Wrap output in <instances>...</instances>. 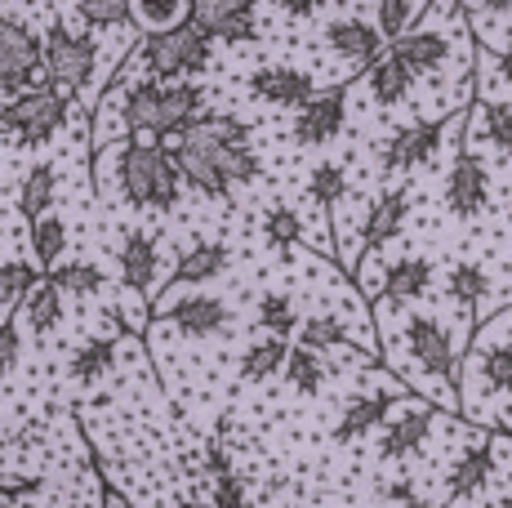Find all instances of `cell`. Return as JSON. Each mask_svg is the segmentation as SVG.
Wrapping results in <instances>:
<instances>
[{
  "mask_svg": "<svg viewBox=\"0 0 512 508\" xmlns=\"http://www.w3.org/2000/svg\"><path fill=\"white\" fill-rule=\"evenodd\" d=\"M161 317L170 321V326L179 330V335H187V339L228 335V326H232V308H228V299L205 295V290H192V295H179V290H170V299H165Z\"/></svg>",
  "mask_w": 512,
  "mask_h": 508,
  "instance_id": "obj_9",
  "label": "cell"
},
{
  "mask_svg": "<svg viewBox=\"0 0 512 508\" xmlns=\"http://www.w3.org/2000/svg\"><path fill=\"white\" fill-rule=\"evenodd\" d=\"M415 18H419L415 0H379V18H374V27H379V36L392 45L415 27Z\"/></svg>",
  "mask_w": 512,
  "mask_h": 508,
  "instance_id": "obj_39",
  "label": "cell"
},
{
  "mask_svg": "<svg viewBox=\"0 0 512 508\" xmlns=\"http://www.w3.org/2000/svg\"><path fill=\"white\" fill-rule=\"evenodd\" d=\"M392 406H397V393H361V397H352V402L343 406L339 424H334V442L348 446V442H357V437H366L374 424H383V419L392 415Z\"/></svg>",
  "mask_w": 512,
  "mask_h": 508,
  "instance_id": "obj_19",
  "label": "cell"
},
{
  "mask_svg": "<svg viewBox=\"0 0 512 508\" xmlns=\"http://www.w3.org/2000/svg\"><path fill=\"white\" fill-rule=\"evenodd\" d=\"M281 375H285V384H290L294 393L317 397L321 388H326V379H330V366H326V357H321V353L294 344L290 357H285V366H281Z\"/></svg>",
  "mask_w": 512,
  "mask_h": 508,
  "instance_id": "obj_26",
  "label": "cell"
},
{
  "mask_svg": "<svg viewBox=\"0 0 512 508\" xmlns=\"http://www.w3.org/2000/svg\"><path fill=\"white\" fill-rule=\"evenodd\" d=\"M477 9H486V14H508L512 9V0H472Z\"/></svg>",
  "mask_w": 512,
  "mask_h": 508,
  "instance_id": "obj_48",
  "label": "cell"
},
{
  "mask_svg": "<svg viewBox=\"0 0 512 508\" xmlns=\"http://www.w3.org/2000/svg\"><path fill=\"white\" fill-rule=\"evenodd\" d=\"M343 125H348V85H330L294 112V143L299 148H326L330 139L343 134Z\"/></svg>",
  "mask_w": 512,
  "mask_h": 508,
  "instance_id": "obj_10",
  "label": "cell"
},
{
  "mask_svg": "<svg viewBox=\"0 0 512 508\" xmlns=\"http://www.w3.org/2000/svg\"><path fill=\"white\" fill-rule=\"evenodd\" d=\"M112 366H116V335H94L72 353L67 375H72L76 384H98Z\"/></svg>",
  "mask_w": 512,
  "mask_h": 508,
  "instance_id": "obj_27",
  "label": "cell"
},
{
  "mask_svg": "<svg viewBox=\"0 0 512 508\" xmlns=\"http://www.w3.org/2000/svg\"><path fill=\"white\" fill-rule=\"evenodd\" d=\"M490 468H495V451H490L486 442L472 446V451H464V455H459V464L450 468V477H446V495H450V500H472V495H477L481 486H486Z\"/></svg>",
  "mask_w": 512,
  "mask_h": 508,
  "instance_id": "obj_24",
  "label": "cell"
},
{
  "mask_svg": "<svg viewBox=\"0 0 512 508\" xmlns=\"http://www.w3.org/2000/svg\"><path fill=\"white\" fill-rule=\"evenodd\" d=\"M134 58L147 67L152 81H192V76H201L205 67H210L214 41L192 23V18H187V23L170 27V32L143 36V45H139V54Z\"/></svg>",
  "mask_w": 512,
  "mask_h": 508,
  "instance_id": "obj_4",
  "label": "cell"
},
{
  "mask_svg": "<svg viewBox=\"0 0 512 508\" xmlns=\"http://www.w3.org/2000/svg\"><path fill=\"white\" fill-rule=\"evenodd\" d=\"M366 85H370V94H374V103H379V107H397V103H406L415 76H410V67L401 63L397 54L383 50L379 63L366 67Z\"/></svg>",
  "mask_w": 512,
  "mask_h": 508,
  "instance_id": "obj_23",
  "label": "cell"
},
{
  "mask_svg": "<svg viewBox=\"0 0 512 508\" xmlns=\"http://www.w3.org/2000/svg\"><path fill=\"white\" fill-rule=\"evenodd\" d=\"M495 67H499V76H504V81L512 85V45H508V50H499V58H495Z\"/></svg>",
  "mask_w": 512,
  "mask_h": 508,
  "instance_id": "obj_47",
  "label": "cell"
},
{
  "mask_svg": "<svg viewBox=\"0 0 512 508\" xmlns=\"http://www.w3.org/2000/svg\"><path fill=\"white\" fill-rule=\"evenodd\" d=\"M254 321H259L268 335H277V339H290L294 330H299V308H294V299L290 295H281V290H268V295L259 299V308H254Z\"/></svg>",
  "mask_w": 512,
  "mask_h": 508,
  "instance_id": "obj_34",
  "label": "cell"
},
{
  "mask_svg": "<svg viewBox=\"0 0 512 508\" xmlns=\"http://www.w3.org/2000/svg\"><path fill=\"white\" fill-rule=\"evenodd\" d=\"M250 94L268 107H294V112H299V107L317 94V81H312V72H303V67L263 63L259 72H250Z\"/></svg>",
  "mask_w": 512,
  "mask_h": 508,
  "instance_id": "obj_13",
  "label": "cell"
},
{
  "mask_svg": "<svg viewBox=\"0 0 512 508\" xmlns=\"http://www.w3.org/2000/svg\"><path fill=\"white\" fill-rule=\"evenodd\" d=\"M18 357H23V335H18V321L5 317L0 321V379L14 375Z\"/></svg>",
  "mask_w": 512,
  "mask_h": 508,
  "instance_id": "obj_43",
  "label": "cell"
},
{
  "mask_svg": "<svg viewBox=\"0 0 512 508\" xmlns=\"http://www.w3.org/2000/svg\"><path fill=\"white\" fill-rule=\"evenodd\" d=\"M81 18L90 27H121L130 23V0H81Z\"/></svg>",
  "mask_w": 512,
  "mask_h": 508,
  "instance_id": "obj_42",
  "label": "cell"
},
{
  "mask_svg": "<svg viewBox=\"0 0 512 508\" xmlns=\"http://www.w3.org/2000/svg\"><path fill=\"white\" fill-rule=\"evenodd\" d=\"M285 357H290V339H277V335L254 339L241 353V384H263V379H272L285 366Z\"/></svg>",
  "mask_w": 512,
  "mask_h": 508,
  "instance_id": "obj_28",
  "label": "cell"
},
{
  "mask_svg": "<svg viewBox=\"0 0 512 508\" xmlns=\"http://www.w3.org/2000/svg\"><path fill=\"white\" fill-rule=\"evenodd\" d=\"M121 192L134 210H161L170 214L183 197V174L174 165V156L165 143L156 139H125L121 148Z\"/></svg>",
  "mask_w": 512,
  "mask_h": 508,
  "instance_id": "obj_3",
  "label": "cell"
},
{
  "mask_svg": "<svg viewBox=\"0 0 512 508\" xmlns=\"http://www.w3.org/2000/svg\"><path fill=\"white\" fill-rule=\"evenodd\" d=\"M205 107V90L196 81H152L143 76L139 85H130L121 99L125 130L134 139L152 134V139H174L183 125H192Z\"/></svg>",
  "mask_w": 512,
  "mask_h": 508,
  "instance_id": "obj_2",
  "label": "cell"
},
{
  "mask_svg": "<svg viewBox=\"0 0 512 508\" xmlns=\"http://www.w3.org/2000/svg\"><path fill=\"white\" fill-rule=\"evenodd\" d=\"M428 290H432V263L423 254H406V259H397L383 272V299L388 304H410V299H423Z\"/></svg>",
  "mask_w": 512,
  "mask_h": 508,
  "instance_id": "obj_22",
  "label": "cell"
},
{
  "mask_svg": "<svg viewBox=\"0 0 512 508\" xmlns=\"http://www.w3.org/2000/svg\"><path fill=\"white\" fill-rule=\"evenodd\" d=\"M277 5H281L290 18H308V14H317L326 0H277Z\"/></svg>",
  "mask_w": 512,
  "mask_h": 508,
  "instance_id": "obj_46",
  "label": "cell"
},
{
  "mask_svg": "<svg viewBox=\"0 0 512 508\" xmlns=\"http://www.w3.org/2000/svg\"><path fill=\"white\" fill-rule=\"evenodd\" d=\"M294 335H299V348H312V353L352 344V330L343 326V317H334V312H312V317H303Z\"/></svg>",
  "mask_w": 512,
  "mask_h": 508,
  "instance_id": "obj_32",
  "label": "cell"
},
{
  "mask_svg": "<svg viewBox=\"0 0 512 508\" xmlns=\"http://www.w3.org/2000/svg\"><path fill=\"white\" fill-rule=\"evenodd\" d=\"M392 54L401 58V63L410 67V76H432V72H441L446 67V58H450V36L446 32H437V27H423V32H415L410 27L401 41H392L388 45Z\"/></svg>",
  "mask_w": 512,
  "mask_h": 508,
  "instance_id": "obj_17",
  "label": "cell"
},
{
  "mask_svg": "<svg viewBox=\"0 0 512 508\" xmlns=\"http://www.w3.org/2000/svg\"><path fill=\"white\" fill-rule=\"evenodd\" d=\"M250 125L232 112H201L170 143L183 183L210 201H228L236 188L259 179V156L250 148Z\"/></svg>",
  "mask_w": 512,
  "mask_h": 508,
  "instance_id": "obj_1",
  "label": "cell"
},
{
  "mask_svg": "<svg viewBox=\"0 0 512 508\" xmlns=\"http://www.w3.org/2000/svg\"><path fill=\"white\" fill-rule=\"evenodd\" d=\"M41 491V477H18V482H0V495L5 500H23V495Z\"/></svg>",
  "mask_w": 512,
  "mask_h": 508,
  "instance_id": "obj_45",
  "label": "cell"
},
{
  "mask_svg": "<svg viewBox=\"0 0 512 508\" xmlns=\"http://www.w3.org/2000/svg\"><path fill=\"white\" fill-rule=\"evenodd\" d=\"M63 250H67V223L58 219V214H41V219H32V254H36V268H41V272L58 268Z\"/></svg>",
  "mask_w": 512,
  "mask_h": 508,
  "instance_id": "obj_33",
  "label": "cell"
},
{
  "mask_svg": "<svg viewBox=\"0 0 512 508\" xmlns=\"http://www.w3.org/2000/svg\"><path fill=\"white\" fill-rule=\"evenodd\" d=\"M49 281L63 290V299H94L98 290L107 286L103 268H98V263H90V259L58 263V268H49Z\"/></svg>",
  "mask_w": 512,
  "mask_h": 508,
  "instance_id": "obj_31",
  "label": "cell"
},
{
  "mask_svg": "<svg viewBox=\"0 0 512 508\" xmlns=\"http://www.w3.org/2000/svg\"><path fill=\"white\" fill-rule=\"evenodd\" d=\"M481 121H486L490 148H495L499 156H512V103H486Z\"/></svg>",
  "mask_w": 512,
  "mask_h": 508,
  "instance_id": "obj_41",
  "label": "cell"
},
{
  "mask_svg": "<svg viewBox=\"0 0 512 508\" xmlns=\"http://www.w3.org/2000/svg\"><path fill=\"white\" fill-rule=\"evenodd\" d=\"M187 508H214V504H187Z\"/></svg>",
  "mask_w": 512,
  "mask_h": 508,
  "instance_id": "obj_49",
  "label": "cell"
},
{
  "mask_svg": "<svg viewBox=\"0 0 512 508\" xmlns=\"http://www.w3.org/2000/svg\"><path fill=\"white\" fill-rule=\"evenodd\" d=\"M54 197H58V165H36V170H27L23 188H18V210H23V219H41V214L54 210Z\"/></svg>",
  "mask_w": 512,
  "mask_h": 508,
  "instance_id": "obj_29",
  "label": "cell"
},
{
  "mask_svg": "<svg viewBox=\"0 0 512 508\" xmlns=\"http://www.w3.org/2000/svg\"><path fill=\"white\" fill-rule=\"evenodd\" d=\"M477 379L486 393H512V344H486L477 353Z\"/></svg>",
  "mask_w": 512,
  "mask_h": 508,
  "instance_id": "obj_35",
  "label": "cell"
},
{
  "mask_svg": "<svg viewBox=\"0 0 512 508\" xmlns=\"http://www.w3.org/2000/svg\"><path fill=\"white\" fill-rule=\"evenodd\" d=\"M446 286H450V299H455L464 312H472L481 299L490 295V277H486V268H481V263H455Z\"/></svg>",
  "mask_w": 512,
  "mask_h": 508,
  "instance_id": "obj_36",
  "label": "cell"
},
{
  "mask_svg": "<svg viewBox=\"0 0 512 508\" xmlns=\"http://www.w3.org/2000/svg\"><path fill=\"white\" fill-rule=\"evenodd\" d=\"M455 121H415V125H401L383 139V152H379V165L383 174H406V170H419L428 165L432 156L441 152V134L450 130Z\"/></svg>",
  "mask_w": 512,
  "mask_h": 508,
  "instance_id": "obj_11",
  "label": "cell"
},
{
  "mask_svg": "<svg viewBox=\"0 0 512 508\" xmlns=\"http://www.w3.org/2000/svg\"><path fill=\"white\" fill-rule=\"evenodd\" d=\"M254 9L259 0H192V23L201 27L210 41L223 45H245L259 36V23H254Z\"/></svg>",
  "mask_w": 512,
  "mask_h": 508,
  "instance_id": "obj_12",
  "label": "cell"
},
{
  "mask_svg": "<svg viewBox=\"0 0 512 508\" xmlns=\"http://www.w3.org/2000/svg\"><path fill=\"white\" fill-rule=\"evenodd\" d=\"M98 63V45L90 32H76L67 23H54L45 32L41 45V67H45V85L58 94H81L94 76Z\"/></svg>",
  "mask_w": 512,
  "mask_h": 508,
  "instance_id": "obj_6",
  "label": "cell"
},
{
  "mask_svg": "<svg viewBox=\"0 0 512 508\" xmlns=\"http://www.w3.org/2000/svg\"><path fill=\"white\" fill-rule=\"evenodd\" d=\"M383 495H388L392 504L419 508V491H415V482H410V477H397V482H388V486H383Z\"/></svg>",
  "mask_w": 512,
  "mask_h": 508,
  "instance_id": "obj_44",
  "label": "cell"
},
{
  "mask_svg": "<svg viewBox=\"0 0 512 508\" xmlns=\"http://www.w3.org/2000/svg\"><path fill=\"white\" fill-rule=\"evenodd\" d=\"M308 197L317 201L321 210H334V205L348 197V174H343V165H334V161L312 165V174H308Z\"/></svg>",
  "mask_w": 512,
  "mask_h": 508,
  "instance_id": "obj_37",
  "label": "cell"
},
{
  "mask_svg": "<svg viewBox=\"0 0 512 508\" xmlns=\"http://www.w3.org/2000/svg\"><path fill=\"white\" fill-rule=\"evenodd\" d=\"M187 14H192V0H130V23L143 36L170 32V27L187 23Z\"/></svg>",
  "mask_w": 512,
  "mask_h": 508,
  "instance_id": "obj_30",
  "label": "cell"
},
{
  "mask_svg": "<svg viewBox=\"0 0 512 508\" xmlns=\"http://www.w3.org/2000/svg\"><path fill=\"white\" fill-rule=\"evenodd\" d=\"M41 76V36L23 18H0V94H23Z\"/></svg>",
  "mask_w": 512,
  "mask_h": 508,
  "instance_id": "obj_7",
  "label": "cell"
},
{
  "mask_svg": "<svg viewBox=\"0 0 512 508\" xmlns=\"http://www.w3.org/2000/svg\"><path fill=\"white\" fill-rule=\"evenodd\" d=\"M406 214H410V197H406V192H401V188L383 192V197L370 205V214H366V228H361V250L388 246V241L406 228Z\"/></svg>",
  "mask_w": 512,
  "mask_h": 508,
  "instance_id": "obj_21",
  "label": "cell"
},
{
  "mask_svg": "<svg viewBox=\"0 0 512 508\" xmlns=\"http://www.w3.org/2000/svg\"><path fill=\"white\" fill-rule=\"evenodd\" d=\"M406 353L415 357V366L423 370V375L446 379L450 388L459 384L455 339H450V330L441 326L437 317H428V312H415V317H406Z\"/></svg>",
  "mask_w": 512,
  "mask_h": 508,
  "instance_id": "obj_8",
  "label": "cell"
},
{
  "mask_svg": "<svg viewBox=\"0 0 512 508\" xmlns=\"http://www.w3.org/2000/svg\"><path fill=\"white\" fill-rule=\"evenodd\" d=\"M486 201H490L486 165H481L468 148H459L455 165H450V174H446V205H450V214H455V219H477V214L486 210Z\"/></svg>",
  "mask_w": 512,
  "mask_h": 508,
  "instance_id": "obj_14",
  "label": "cell"
},
{
  "mask_svg": "<svg viewBox=\"0 0 512 508\" xmlns=\"http://www.w3.org/2000/svg\"><path fill=\"white\" fill-rule=\"evenodd\" d=\"M263 237H268L277 250H290L294 241L303 237L299 214H294L290 205H268V210H263Z\"/></svg>",
  "mask_w": 512,
  "mask_h": 508,
  "instance_id": "obj_40",
  "label": "cell"
},
{
  "mask_svg": "<svg viewBox=\"0 0 512 508\" xmlns=\"http://www.w3.org/2000/svg\"><path fill=\"white\" fill-rule=\"evenodd\" d=\"M432 424H437V410L432 406H410L383 428L379 437V459H406L415 455L423 442L432 437Z\"/></svg>",
  "mask_w": 512,
  "mask_h": 508,
  "instance_id": "obj_16",
  "label": "cell"
},
{
  "mask_svg": "<svg viewBox=\"0 0 512 508\" xmlns=\"http://www.w3.org/2000/svg\"><path fill=\"white\" fill-rule=\"evenodd\" d=\"M326 45L339 58H348L357 72L374 67L383 58V50H388V41L379 36V27L366 23V18H334V23L326 27Z\"/></svg>",
  "mask_w": 512,
  "mask_h": 508,
  "instance_id": "obj_15",
  "label": "cell"
},
{
  "mask_svg": "<svg viewBox=\"0 0 512 508\" xmlns=\"http://www.w3.org/2000/svg\"><path fill=\"white\" fill-rule=\"evenodd\" d=\"M41 286V268L27 259H5L0 263V304H18Z\"/></svg>",
  "mask_w": 512,
  "mask_h": 508,
  "instance_id": "obj_38",
  "label": "cell"
},
{
  "mask_svg": "<svg viewBox=\"0 0 512 508\" xmlns=\"http://www.w3.org/2000/svg\"><path fill=\"white\" fill-rule=\"evenodd\" d=\"M121 281L134 290V295H152V286H156V237L152 232H143V228H134V232H125V241H121Z\"/></svg>",
  "mask_w": 512,
  "mask_h": 508,
  "instance_id": "obj_18",
  "label": "cell"
},
{
  "mask_svg": "<svg viewBox=\"0 0 512 508\" xmlns=\"http://www.w3.org/2000/svg\"><path fill=\"white\" fill-rule=\"evenodd\" d=\"M228 263H232V250L223 246V241H196V246L183 250L179 263H174V290H179V286H205V281H219Z\"/></svg>",
  "mask_w": 512,
  "mask_h": 508,
  "instance_id": "obj_20",
  "label": "cell"
},
{
  "mask_svg": "<svg viewBox=\"0 0 512 508\" xmlns=\"http://www.w3.org/2000/svg\"><path fill=\"white\" fill-rule=\"evenodd\" d=\"M63 290L54 286L49 277H41V286L32 290V295L23 299V317H27V330H32L36 339L41 335H54L58 326H63Z\"/></svg>",
  "mask_w": 512,
  "mask_h": 508,
  "instance_id": "obj_25",
  "label": "cell"
},
{
  "mask_svg": "<svg viewBox=\"0 0 512 508\" xmlns=\"http://www.w3.org/2000/svg\"><path fill=\"white\" fill-rule=\"evenodd\" d=\"M72 116V99L49 85H32L23 94H9L5 107H0V130L14 134L23 148H45L58 130Z\"/></svg>",
  "mask_w": 512,
  "mask_h": 508,
  "instance_id": "obj_5",
  "label": "cell"
}]
</instances>
